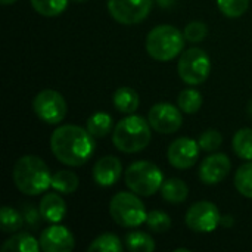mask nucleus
Returning a JSON list of instances; mask_svg holds the SVG:
<instances>
[{"instance_id":"obj_1","label":"nucleus","mask_w":252,"mask_h":252,"mask_svg":"<svg viewBox=\"0 0 252 252\" xmlns=\"http://www.w3.org/2000/svg\"><path fill=\"white\" fill-rule=\"evenodd\" d=\"M50 149L55 158L68 165V167H80L86 164L94 149V137L80 126L65 124L59 126L50 137Z\"/></svg>"},{"instance_id":"obj_2","label":"nucleus","mask_w":252,"mask_h":252,"mask_svg":"<svg viewBox=\"0 0 252 252\" xmlns=\"http://www.w3.org/2000/svg\"><path fill=\"white\" fill-rule=\"evenodd\" d=\"M13 183L18 190L28 196H35L52 186V174L47 164L35 155L21 157L12 171Z\"/></svg>"},{"instance_id":"obj_3","label":"nucleus","mask_w":252,"mask_h":252,"mask_svg":"<svg viewBox=\"0 0 252 252\" xmlns=\"http://www.w3.org/2000/svg\"><path fill=\"white\" fill-rule=\"evenodd\" d=\"M151 124L143 117L128 115L123 118L114 128L112 143L124 154H137L151 142Z\"/></svg>"},{"instance_id":"obj_4","label":"nucleus","mask_w":252,"mask_h":252,"mask_svg":"<svg viewBox=\"0 0 252 252\" xmlns=\"http://www.w3.org/2000/svg\"><path fill=\"white\" fill-rule=\"evenodd\" d=\"M185 34L173 25H158L152 28L146 35L148 55L159 62H167L185 49Z\"/></svg>"},{"instance_id":"obj_5","label":"nucleus","mask_w":252,"mask_h":252,"mask_svg":"<svg viewBox=\"0 0 252 252\" xmlns=\"http://www.w3.org/2000/svg\"><path fill=\"white\" fill-rule=\"evenodd\" d=\"M164 183L162 171L149 161H136L126 170L127 188L139 196H152Z\"/></svg>"},{"instance_id":"obj_6","label":"nucleus","mask_w":252,"mask_h":252,"mask_svg":"<svg viewBox=\"0 0 252 252\" xmlns=\"http://www.w3.org/2000/svg\"><path fill=\"white\" fill-rule=\"evenodd\" d=\"M112 220L121 227H139L146 221V210L137 193L120 192L109 202Z\"/></svg>"},{"instance_id":"obj_7","label":"nucleus","mask_w":252,"mask_h":252,"mask_svg":"<svg viewBox=\"0 0 252 252\" xmlns=\"http://www.w3.org/2000/svg\"><path fill=\"white\" fill-rule=\"evenodd\" d=\"M177 72L186 84H202L211 72V59L205 50L192 47L182 53L177 63Z\"/></svg>"},{"instance_id":"obj_8","label":"nucleus","mask_w":252,"mask_h":252,"mask_svg":"<svg viewBox=\"0 0 252 252\" xmlns=\"http://www.w3.org/2000/svg\"><path fill=\"white\" fill-rule=\"evenodd\" d=\"M34 114L47 124H59L68 111V105L63 96L52 89L41 90L32 100Z\"/></svg>"},{"instance_id":"obj_9","label":"nucleus","mask_w":252,"mask_h":252,"mask_svg":"<svg viewBox=\"0 0 252 252\" xmlns=\"http://www.w3.org/2000/svg\"><path fill=\"white\" fill-rule=\"evenodd\" d=\"M154 0H108L111 16L124 25H134L148 18Z\"/></svg>"},{"instance_id":"obj_10","label":"nucleus","mask_w":252,"mask_h":252,"mask_svg":"<svg viewBox=\"0 0 252 252\" xmlns=\"http://www.w3.org/2000/svg\"><path fill=\"white\" fill-rule=\"evenodd\" d=\"M186 224L189 229L198 233H210L220 224L221 216L219 208L208 201H201L193 204L186 213Z\"/></svg>"},{"instance_id":"obj_11","label":"nucleus","mask_w":252,"mask_h":252,"mask_svg":"<svg viewBox=\"0 0 252 252\" xmlns=\"http://www.w3.org/2000/svg\"><path fill=\"white\" fill-rule=\"evenodd\" d=\"M179 109L171 103H165V102L157 103L151 108L148 114V121L157 133L161 134L176 133L183 123V117Z\"/></svg>"},{"instance_id":"obj_12","label":"nucleus","mask_w":252,"mask_h":252,"mask_svg":"<svg viewBox=\"0 0 252 252\" xmlns=\"http://www.w3.org/2000/svg\"><path fill=\"white\" fill-rule=\"evenodd\" d=\"M199 145L198 142H195L193 139L189 137H179L176 139L168 151H167V157H168V162L179 170H188L190 167H193L199 158Z\"/></svg>"},{"instance_id":"obj_13","label":"nucleus","mask_w":252,"mask_h":252,"mask_svg":"<svg viewBox=\"0 0 252 252\" xmlns=\"http://www.w3.org/2000/svg\"><path fill=\"white\" fill-rule=\"evenodd\" d=\"M40 250L44 252H69L75 248L74 235L63 226H50L40 235Z\"/></svg>"},{"instance_id":"obj_14","label":"nucleus","mask_w":252,"mask_h":252,"mask_svg":"<svg viewBox=\"0 0 252 252\" xmlns=\"http://www.w3.org/2000/svg\"><path fill=\"white\" fill-rule=\"evenodd\" d=\"M232 162L224 154H213L201 162L199 177L205 185H219L230 173Z\"/></svg>"},{"instance_id":"obj_15","label":"nucleus","mask_w":252,"mask_h":252,"mask_svg":"<svg viewBox=\"0 0 252 252\" xmlns=\"http://www.w3.org/2000/svg\"><path fill=\"white\" fill-rule=\"evenodd\" d=\"M121 170H123V165L117 157L114 155L102 157L100 159L96 161L93 167V179L99 186L109 188V186H114L120 180Z\"/></svg>"},{"instance_id":"obj_16","label":"nucleus","mask_w":252,"mask_h":252,"mask_svg":"<svg viewBox=\"0 0 252 252\" xmlns=\"http://www.w3.org/2000/svg\"><path fill=\"white\" fill-rule=\"evenodd\" d=\"M38 208L43 220L49 223H59L66 216V204L58 193H46L41 198Z\"/></svg>"},{"instance_id":"obj_17","label":"nucleus","mask_w":252,"mask_h":252,"mask_svg":"<svg viewBox=\"0 0 252 252\" xmlns=\"http://www.w3.org/2000/svg\"><path fill=\"white\" fill-rule=\"evenodd\" d=\"M114 106L123 114H134L140 105L139 94L131 87H120L114 93Z\"/></svg>"},{"instance_id":"obj_18","label":"nucleus","mask_w":252,"mask_h":252,"mask_svg":"<svg viewBox=\"0 0 252 252\" xmlns=\"http://www.w3.org/2000/svg\"><path fill=\"white\" fill-rule=\"evenodd\" d=\"M189 195V188L182 179H168L161 186V196L170 204H182Z\"/></svg>"},{"instance_id":"obj_19","label":"nucleus","mask_w":252,"mask_h":252,"mask_svg":"<svg viewBox=\"0 0 252 252\" xmlns=\"http://www.w3.org/2000/svg\"><path fill=\"white\" fill-rule=\"evenodd\" d=\"M38 250H40V242L35 241L34 236H31L30 233H25V232L13 235L1 245L3 252H37Z\"/></svg>"},{"instance_id":"obj_20","label":"nucleus","mask_w":252,"mask_h":252,"mask_svg":"<svg viewBox=\"0 0 252 252\" xmlns=\"http://www.w3.org/2000/svg\"><path fill=\"white\" fill-rule=\"evenodd\" d=\"M80 180L74 171L69 170H59L52 176V188L61 193L71 195L78 189Z\"/></svg>"},{"instance_id":"obj_21","label":"nucleus","mask_w":252,"mask_h":252,"mask_svg":"<svg viewBox=\"0 0 252 252\" xmlns=\"http://www.w3.org/2000/svg\"><path fill=\"white\" fill-rule=\"evenodd\" d=\"M112 117L106 112H96L87 120V131L94 139H102L112 130Z\"/></svg>"},{"instance_id":"obj_22","label":"nucleus","mask_w":252,"mask_h":252,"mask_svg":"<svg viewBox=\"0 0 252 252\" xmlns=\"http://www.w3.org/2000/svg\"><path fill=\"white\" fill-rule=\"evenodd\" d=\"M232 146L235 154L245 161H252V128H241L235 133Z\"/></svg>"},{"instance_id":"obj_23","label":"nucleus","mask_w":252,"mask_h":252,"mask_svg":"<svg viewBox=\"0 0 252 252\" xmlns=\"http://www.w3.org/2000/svg\"><path fill=\"white\" fill-rule=\"evenodd\" d=\"M0 223H1V230L4 233L18 232L25 224L21 211L15 210L12 207H7V205H4L0 211Z\"/></svg>"},{"instance_id":"obj_24","label":"nucleus","mask_w":252,"mask_h":252,"mask_svg":"<svg viewBox=\"0 0 252 252\" xmlns=\"http://www.w3.org/2000/svg\"><path fill=\"white\" fill-rule=\"evenodd\" d=\"M124 242L126 248L131 252H151L155 250L154 239L145 232H130Z\"/></svg>"},{"instance_id":"obj_25","label":"nucleus","mask_w":252,"mask_h":252,"mask_svg":"<svg viewBox=\"0 0 252 252\" xmlns=\"http://www.w3.org/2000/svg\"><path fill=\"white\" fill-rule=\"evenodd\" d=\"M89 252H123L124 247L118 236L112 233H103L97 236L87 248Z\"/></svg>"},{"instance_id":"obj_26","label":"nucleus","mask_w":252,"mask_h":252,"mask_svg":"<svg viewBox=\"0 0 252 252\" xmlns=\"http://www.w3.org/2000/svg\"><path fill=\"white\" fill-rule=\"evenodd\" d=\"M177 105L186 114H196L202 106V94L195 89H185L177 97Z\"/></svg>"},{"instance_id":"obj_27","label":"nucleus","mask_w":252,"mask_h":252,"mask_svg":"<svg viewBox=\"0 0 252 252\" xmlns=\"http://www.w3.org/2000/svg\"><path fill=\"white\" fill-rule=\"evenodd\" d=\"M30 1L37 13L47 18L58 16L68 6V0H30Z\"/></svg>"},{"instance_id":"obj_28","label":"nucleus","mask_w":252,"mask_h":252,"mask_svg":"<svg viewBox=\"0 0 252 252\" xmlns=\"http://www.w3.org/2000/svg\"><path fill=\"white\" fill-rule=\"evenodd\" d=\"M235 186L242 196L252 199V161L239 167L235 176Z\"/></svg>"},{"instance_id":"obj_29","label":"nucleus","mask_w":252,"mask_h":252,"mask_svg":"<svg viewBox=\"0 0 252 252\" xmlns=\"http://www.w3.org/2000/svg\"><path fill=\"white\" fill-rule=\"evenodd\" d=\"M145 223L155 233H164V232L170 230V227H171V219L168 217L167 213L159 211V210L148 213Z\"/></svg>"},{"instance_id":"obj_30","label":"nucleus","mask_w":252,"mask_h":252,"mask_svg":"<svg viewBox=\"0 0 252 252\" xmlns=\"http://www.w3.org/2000/svg\"><path fill=\"white\" fill-rule=\"evenodd\" d=\"M217 4L224 16L239 18L248 10L250 0H217Z\"/></svg>"},{"instance_id":"obj_31","label":"nucleus","mask_w":252,"mask_h":252,"mask_svg":"<svg viewBox=\"0 0 252 252\" xmlns=\"http://www.w3.org/2000/svg\"><path fill=\"white\" fill-rule=\"evenodd\" d=\"M19 211H21V214L24 217V221H25V224L28 226L30 230H37L41 226L43 216L40 213V208H35L34 204H31V202L21 204Z\"/></svg>"},{"instance_id":"obj_32","label":"nucleus","mask_w":252,"mask_h":252,"mask_svg":"<svg viewBox=\"0 0 252 252\" xmlns=\"http://www.w3.org/2000/svg\"><path fill=\"white\" fill-rule=\"evenodd\" d=\"M223 143V136L219 130H207L201 134L198 139V145L205 152H214L217 151Z\"/></svg>"},{"instance_id":"obj_33","label":"nucleus","mask_w":252,"mask_h":252,"mask_svg":"<svg viewBox=\"0 0 252 252\" xmlns=\"http://www.w3.org/2000/svg\"><path fill=\"white\" fill-rule=\"evenodd\" d=\"M185 38L190 43H199L202 41L207 35H208V27L205 22H201V21H193V22H189L186 27H185Z\"/></svg>"},{"instance_id":"obj_34","label":"nucleus","mask_w":252,"mask_h":252,"mask_svg":"<svg viewBox=\"0 0 252 252\" xmlns=\"http://www.w3.org/2000/svg\"><path fill=\"white\" fill-rule=\"evenodd\" d=\"M220 224H223L224 227H230V226L233 224V219H232V216L221 217V220H220Z\"/></svg>"},{"instance_id":"obj_35","label":"nucleus","mask_w":252,"mask_h":252,"mask_svg":"<svg viewBox=\"0 0 252 252\" xmlns=\"http://www.w3.org/2000/svg\"><path fill=\"white\" fill-rule=\"evenodd\" d=\"M0 1H1V4L7 6V4H12V3H15L16 0H0Z\"/></svg>"},{"instance_id":"obj_36","label":"nucleus","mask_w":252,"mask_h":252,"mask_svg":"<svg viewBox=\"0 0 252 252\" xmlns=\"http://www.w3.org/2000/svg\"><path fill=\"white\" fill-rule=\"evenodd\" d=\"M248 111H250V114L252 115V100L250 102V105H248Z\"/></svg>"},{"instance_id":"obj_37","label":"nucleus","mask_w":252,"mask_h":252,"mask_svg":"<svg viewBox=\"0 0 252 252\" xmlns=\"http://www.w3.org/2000/svg\"><path fill=\"white\" fill-rule=\"evenodd\" d=\"M78 1H80V0H78Z\"/></svg>"}]
</instances>
